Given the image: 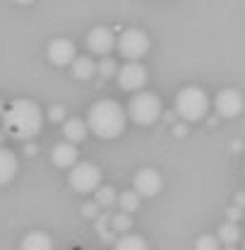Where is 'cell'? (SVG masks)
<instances>
[{
  "label": "cell",
  "mask_w": 245,
  "mask_h": 250,
  "mask_svg": "<svg viewBox=\"0 0 245 250\" xmlns=\"http://www.w3.org/2000/svg\"><path fill=\"white\" fill-rule=\"evenodd\" d=\"M2 132L15 140H31L43 127V111L31 99H15L0 116Z\"/></svg>",
  "instance_id": "obj_1"
},
{
  "label": "cell",
  "mask_w": 245,
  "mask_h": 250,
  "mask_svg": "<svg viewBox=\"0 0 245 250\" xmlns=\"http://www.w3.org/2000/svg\"><path fill=\"white\" fill-rule=\"evenodd\" d=\"M87 130H92L96 137L101 140H116L125 132L127 116L125 108L116 99H101L92 104V108L87 111Z\"/></svg>",
  "instance_id": "obj_2"
},
{
  "label": "cell",
  "mask_w": 245,
  "mask_h": 250,
  "mask_svg": "<svg viewBox=\"0 0 245 250\" xmlns=\"http://www.w3.org/2000/svg\"><path fill=\"white\" fill-rule=\"evenodd\" d=\"M125 116L135 125L149 127L163 116V104L161 96L154 92H137L130 96V104L125 108Z\"/></svg>",
  "instance_id": "obj_3"
},
{
  "label": "cell",
  "mask_w": 245,
  "mask_h": 250,
  "mask_svg": "<svg viewBox=\"0 0 245 250\" xmlns=\"http://www.w3.org/2000/svg\"><path fill=\"white\" fill-rule=\"evenodd\" d=\"M209 96L200 87H183L176 94V113L183 118L185 123H197L209 113Z\"/></svg>",
  "instance_id": "obj_4"
},
{
  "label": "cell",
  "mask_w": 245,
  "mask_h": 250,
  "mask_svg": "<svg viewBox=\"0 0 245 250\" xmlns=\"http://www.w3.org/2000/svg\"><path fill=\"white\" fill-rule=\"evenodd\" d=\"M116 48L127 62H140L149 53V36L142 29H125L116 39Z\"/></svg>",
  "instance_id": "obj_5"
},
{
  "label": "cell",
  "mask_w": 245,
  "mask_h": 250,
  "mask_svg": "<svg viewBox=\"0 0 245 250\" xmlns=\"http://www.w3.org/2000/svg\"><path fill=\"white\" fill-rule=\"evenodd\" d=\"M67 183H70V188L75 192H82V195L94 192L96 188L101 186V171L92 161H80V164L72 166V171L67 176Z\"/></svg>",
  "instance_id": "obj_6"
},
{
  "label": "cell",
  "mask_w": 245,
  "mask_h": 250,
  "mask_svg": "<svg viewBox=\"0 0 245 250\" xmlns=\"http://www.w3.org/2000/svg\"><path fill=\"white\" fill-rule=\"evenodd\" d=\"M116 77H118L121 89L137 94V92H144V84H147L149 72H147V67L142 62H125L121 70L116 72Z\"/></svg>",
  "instance_id": "obj_7"
},
{
  "label": "cell",
  "mask_w": 245,
  "mask_h": 250,
  "mask_svg": "<svg viewBox=\"0 0 245 250\" xmlns=\"http://www.w3.org/2000/svg\"><path fill=\"white\" fill-rule=\"evenodd\" d=\"M163 186V178L156 168H140L132 178V192L137 197H154Z\"/></svg>",
  "instance_id": "obj_8"
},
{
  "label": "cell",
  "mask_w": 245,
  "mask_h": 250,
  "mask_svg": "<svg viewBox=\"0 0 245 250\" xmlns=\"http://www.w3.org/2000/svg\"><path fill=\"white\" fill-rule=\"evenodd\" d=\"M214 108L221 118H238L243 113V94L238 89H221L214 99Z\"/></svg>",
  "instance_id": "obj_9"
},
{
  "label": "cell",
  "mask_w": 245,
  "mask_h": 250,
  "mask_svg": "<svg viewBox=\"0 0 245 250\" xmlns=\"http://www.w3.org/2000/svg\"><path fill=\"white\" fill-rule=\"evenodd\" d=\"M87 48H89L92 56L106 58L116 48V34H113V29H108V27H94L87 34Z\"/></svg>",
  "instance_id": "obj_10"
},
{
  "label": "cell",
  "mask_w": 245,
  "mask_h": 250,
  "mask_svg": "<svg viewBox=\"0 0 245 250\" xmlns=\"http://www.w3.org/2000/svg\"><path fill=\"white\" fill-rule=\"evenodd\" d=\"M75 58H77V46H75V41L61 36V39H53V41L48 43V61L53 62V65L65 67V65H70Z\"/></svg>",
  "instance_id": "obj_11"
},
{
  "label": "cell",
  "mask_w": 245,
  "mask_h": 250,
  "mask_svg": "<svg viewBox=\"0 0 245 250\" xmlns=\"http://www.w3.org/2000/svg\"><path fill=\"white\" fill-rule=\"evenodd\" d=\"M51 161L58 168H72L77 164V147L70 142H58L51 149Z\"/></svg>",
  "instance_id": "obj_12"
},
{
  "label": "cell",
  "mask_w": 245,
  "mask_h": 250,
  "mask_svg": "<svg viewBox=\"0 0 245 250\" xmlns=\"http://www.w3.org/2000/svg\"><path fill=\"white\" fill-rule=\"evenodd\" d=\"M20 171V159L15 152H10L7 147H0V186H7L15 181Z\"/></svg>",
  "instance_id": "obj_13"
},
{
  "label": "cell",
  "mask_w": 245,
  "mask_h": 250,
  "mask_svg": "<svg viewBox=\"0 0 245 250\" xmlns=\"http://www.w3.org/2000/svg\"><path fill=\"white\" fill-rule=\"evenodd\" d=\"M22 250H56V246H53V238L46 231L34 229L22 238Z\"/></svg>",
  "instance_id": "obj_14"
},
{
  "label": "cell",
  "mask_w": 245,
  "mask_h": 250,
  "mask_svg": "<svg viewBox=\"0 0 245 250\" xmlns=\"http://www.w3.org/2000/svg\"><path fill=\"white\" fill-rule=\"evenodd\" d=\"M87 123L82 121V118H65V123H62V135H65V142H70V145H77V142H82L84 137H87Z\"/></svg>",
  "instance_id": "obj_15"
},
{
  "label": "cell",
  "mask_w": 245,
  "mask_h": 250,
  "mask_svg": "<svg viewBox=\"0 0 245 250\" xmlns=\"http://www.w3.org/2000/svg\"><path fill=\"white\" fill-rule=\"evenodd\" d=\"M70 65H72V75L77 80H92L96 75V61L92 56H77Z\"/></svg>",
  "instance_id": "obj_16"
},
{
  "label": "cell",
  "mask_w": 245,
  "mask_h": 250,
  "mask_svg": "<svg viewBox=\"0 0 245 250\" xmlns=\"http://www.w3.org/2000/svg\"><path fill=\"white\" fill-rule=\"evenodd\" d=\"M216 241L224 243L226 248H233V246L241 241V229H238V224L224 221V224L219 226V231H216Z\"/></svg>",
  "instance_id": "obj_17"
},
{
  "label": "cell",
  "mask_w": 245,
  "mask_h": 250,
  "mask_svg": "<svg viewBox=\"0 0 245 250\" xmlns=\"http://www.w3.org/2000/svg\"><path fill=\"white\" fill-rule=\"evenodd\" d=\"M116 188L113 186H99L94 190V205L96 207H103V209H111V205H116Z\"/></svg>",
  "instance_id": "obj_18"
},
{
  "label": "cell",
  "mask_w": 245,
  "mask_h": 250,
  "mask_svg": "<svg viewBox=\"0 0 245 250\" xmlns=\"http://www.w3.org/2000/svg\"><path fill=\"white\" fill-rule=\"evenodd\" d=\"M113 250H149V246H147V241L142 238V236H137V233H125L122 238H118L116 241V248Z\"/></svg>",
  "instance_id": "obj_19"
},
{
  "label": "cell",
  "mask_w": 245,
  "mask_h": 250,
  "mask_svg": "<svg viewBox=\"0 0 245 250\" xmlns=\"http://www.w3.org/2000/svg\"><path fill=\"white\" fill-rule=\"evenodd\" d=\"M116 202L121 205V212H125V214H132L135 209H140V197L132 190H122L121 195L116 197Z\"/></svg>",
  "instance_id": "obj_20"
},
{
  "label": "cell",
  "mask_w": 245,
  "mask_h": 250,
  "mask_svg": "<svg viewBox=\"0 0 245 250\" xmlns=\"http://www.w3.org/2000/svg\"><path fill=\"white\" fill-rule=\"evenodd\" d=\"M108 224L118 231V233H130V229H132V214H125V212H118V214H113V217H108Z\"/></svg>",
  "instance_id": "obj_21"
},
{
  "label": "cell",
  "mask_w": 245,
  "mask_h": 250,
  "mask_svg": "<svg viewBox=\"0 0 245 250\" xmlns=\"http://www.w3.org/2000/svg\"><path fill=\"white\" fill-rule=\"evenodd\" d=\"M116 72H118V65H116V61L111 56H106V58H101V61L96 62V75H101L103 80L113 77Z\"/></svg>",
  "instance_id": "obj_22"
},
{
  "label": "cell",
  "mask_w": 245,
  "mask_h": 250,
  "mask_svg": "<svg viewBox=\"0 0 245 250\" xmlns=\"http://www.w3.org/2000/svg\"><path fill=\"white\" fill-rule=\"evenodd\" d=\"M195 250H221V246H219L216 236H212V233H202V236L195 241Z\"/></svg>",
  "instance_id": "obj_23"
},
{
  "label": "cell",
  "mask_w": 245,
  "mask_h": 250,
  "mask_svg": "<svg viewBox=\"0 0 245 250\" xmlns=\"http://www.w3.org/2000/svg\"><path fill=\"white\" fill-rule=\"evenodd\" d=\"M48 118H51V123L65 121V108H62V106H51V111H48Z\"/></svg>",
  "instance_id": "obj_24"
},
{
  "label": "cell",
  "mask_w": 245,
  "mask_h": 250,
  "mask_svg": "<svg viewBox=\"0 0 245 250\" xmlns=\"http://www.w3.org/2000/svg\"><path fill=\"white\" fill-rule=\"evenodd\" d=\"M226 217H228L231 224H238L241 217H243V212H241V207H236V205H233V207H228V209H226Z\"/></svg>",
  "instance_id": "obj_25"
},
{
  "label": "cell",
  "mask_w": 245,
  "mask_h": 250,
  "mask_svg": "<svg viewBox=\"0 0 245 250\" xmlns=\"http://www.w3.org/2000/svg\"><path fill=\"white\" fill-rule=\"evenodd\" d=\"M82 209H84L82 214H84V217H87V219H96V217H99V207H96L94 202H87V205H84Z\"/></svg>",
  "instance_id": "obj_26"
},
{
  "label": "cell",
  "mask_w": 245,
  "mask_h": 250,
  "mask_svg": "<svg viewBox=\"0 0 245 250\" xmlns=\"http://www.w3.org/2000/svg\"><path fill=\"white\" fill-rule=\"evenodd\" d=\"M36 152H39V147H36V145H31V142H29V145H27V147H24V154L34 156V154H36Z\"/></svg>",
  "instance_id": "obj_27"
},
{
  "label": "cell",
  "mask_w": 245,
  "mask_h": 250,
  "mask_svg": "<svg viewBox=\"0 0 245 250\" xmlns=\"http://www.w3.org/2000/svg\"><path fill=\"white\" fill-rule=\"evenodd\" d=\"M173 132H176L178 137H183L185 135V125H176V127H173Z\"/></svg>",
  "instance_id": "obj_28"
},
{
  "label": "cell",
  "mask_w": 245,
  "mask_h": 250,
  "mask_svg": "<svg viewBox=\"0 0 245 250\" xmlns=\"http://www.w3.org/2000/svg\"><path fill=\"white\" fill-rule=\"evenodd\" d=\"M163 118H166V121H168V123H173V118H176V116H173V113H171V111H168V113H163Z\"/></svg>",
  "instance_id": "obj_29"
},
{
  "label": "cell",
  "mask_w": 245,
  "mask_h": 250,
  "mask_svg": "<svg viewBox=\"0 0 245 250\" xmlns=\"http://www.w3.org/2000/svg\"><path fill=\"white\" fill-rule=\"evenodd\" d=\"M2 140H5V132L0 130V147H2Z\"/></svg>",
  "instance_id": "obj_30"
},
{
  "label": "cell",
  "mask_w": 245,
  "mask_h": 250,
  "mask_svg": "<svg viewBox=\"0 0 245 250\" xmlns=\"http://www.w3.org/2000/svg\"><path fill=\"white\" fill-rule=\"evenodd\" d=\"M2 111H5V104H2V99H0V116H2Z\"/></svg>",
  "instance_id": "obj_31"
},
{
  "label": "cell",
  "mask_w": 245,
  "mask_h": 250,
  "mask_svg": "<svg viewBox=\"0 0 245 250\" xmlns=\"http://www.w3.org/2000/svg\"><path fill=\"white\" fill-rule=\"evenodd\" d=\"M221 250H236V248H221Z\"/></svg>",
  "instance_id": "obj_32"
}]
</instances>
